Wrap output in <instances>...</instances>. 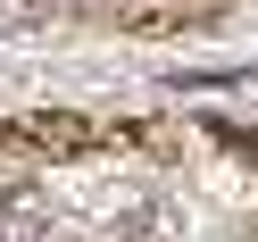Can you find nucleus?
I'll return each mask as SVG.
<instances>
[{
  "label": "nucleus",
  "instance_id": "1",
  "mask_svg": "<svg viewBox=\"0 0 258 242\" xmlns=\"http://www.w3.org/2000/svg\"><path fill=\"white\" fill-rule=\"evenodd\" d=\"M217 134L233 142V151H250V159H258V125H217Z\"/></svg>",
  "mask_w": 258,
  "mask_h": 242
}]
</instances>
